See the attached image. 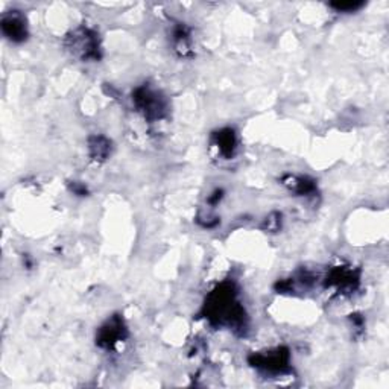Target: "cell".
<instances>
[{"instance_id": "obj_1", "label": "cell", "mask_w": 389, "mask_h": 389, "mask_svg": "<svg viewBox=\"0 0 389 389\" xmlns=\"http://www.w3.org/2000/svg\"><path fill=\"white\" fill-rule=\"evenodd\" d=\"M205 318L215 325L230 328H245V311L237 298V289L225 282L208 295L204 306Z\"/></svg>"}, {"instance_id": "obj_2", "label": "cell", "mask_w": 389, "mask_h": 389, "mask_svg": "<svg viewBox=\"0 0 389 389\" xmlns=\"http://www.w3.org/2000/svg\"><path fill=\"white\" fill-rule=\"evenodd\" d=\"M133 101L148 121H158L166 116V101L152 88L146 85L138 87L133 93Z\"/></svg>"}, {"instance_id": "obj_3", "label": "cell", "mask_w": 389, "mask_h": 389, "mask_svg": "<svg viewBox=\"0 0 389 389\" xmlns=\"http://www.w3.org/2000/svg\"><path fill=\"white\" fill-rule=\"evenodd\" d=\"M68 49L75 56H79L84 61H96L101 58L97 35L90 29H78L72 37H68Z\"/></svg>"}, {"instance_id": "obj_4", "label": "cell", "mask_w": 389, "mask_h": 389, "mask_svg": "<svg viewBox=\"0 0 389 389\" xmlns=\"http://www.w3.org/2000/svg\"><path fill=\"white\" fill-rule=\"evenodd\" d=\"M289 350L285 347H278L275 350L263 353H254L249 357V364L254 368L269 374H283L289 370Z\"/></svg>"}, {"instance_id": "obj_5", "label": "cell", "mask_w": 389, "mask_h": 389, "mask_svg": "<svg viewBox=\"0 0 389 389\" xmlns=\"http://www.w3.org/2000/svg\"><path fill=\"white\" fill-rule=\"evenodd\" d=\"M126 327L124 324V319L121 316H113L99 328V333L96 336V344L99 347L105 348V350H112L119 342L124 341L126 337Z\"/></svg>"}, {"instance_id": "obj_6", "label": "cell", "mask_w": 389, "mask_h": 389, "mask_svg": "<svg viewBox=\"0 0 389 389\" xmlns=\"http://www.w3.org/2000/svg\"><path fill=\"white\" fill-rule=\"evenodd\" d=\"M2 32L6 38H9L14 43L25 42V40L28 38L26 18L17 11L4 16V18H2Z\"/></svg>"}, {"instance_id": "obj_7", "label": "cell", "mask_w": 389, "mask_h": 389, "mask_svg": "<svg viewBox=\"0 0 389 389\" xmlns=\"http://www.w3.org/2000/svg\"><path fill=\"white\" fill-rule=\"evenodd\" d=\"M328 286H336L339 292H353L359 285V275L348 268H336L332 274L327 277Z\"/></svg>"}, {"instance_id": "obj_8", "label": "cell", "mask_w": 389, "mask_h": 389, "mask_svg": "<svg viewBox=\"0 0 389 389\" xmlns=\"http://www.w3.org/2000/svg\"><path fill=\"white\" fill-rule=\"evenodd\" d=\"M213 142H215V146L217 148V151L221 152V155H224L225 158H232L234 155V151L237 148V138H236V133L232 128H225V129H221V131L215 133Z\"/></svg>"}, {"instance_id": "obj_9", "label": "cell", "mask_w": 389, "mask_h": 389, "mask_svg": "<svg viewBox=\"0 0 389 389\" xmlns=\"http://www.w3.org/2000/svg\"><path fill=\"white\" fill-rule=\"evenodd\" d=\"M283 184L287 186L291 191L297 195H311L316 191V184L306 176H298V175H287L283 178Z\"/></svg>"}, {"instance_id": "obj_10", "label": "cell", "mask_w": 389, "mask_h": 389, "mask_svg": "<svg viewBox=\"0 0 389 389\" xmlns=\"http://www.w3.org/2000/svg\"><path fill=\"white\" fill-rule=\"evenodd\" d=\"M90 155L97 162H104L107 157L112 154V142L104 136H93L88 142Z\"/></svg>"}, {"instance_id": "obj_11", "label": "cell", "mask_w": 389, "mask_h": 389, "mask_svg": "<svg viewBox=\"0 0 389 389\" xmlns=\"http://www.w3.org/2000/svg\"><path fill=\"white\" fill-rule=\"evenodd\" d=\"M337 11H345V9H348V11H354V9L361 8L362 4H339V5H333Z\"/></svg>"}, {"instance_id": "obj_12", "label": "cell", "mask_w": 389, "mask_h": 389, "mask_svg": "<svg viewBox=\"0 0 389 389\" xmlns=\"http://www.w3.org/2000/svg\"><path fill=\"white\" fill-rule=\"evenodd\" d=\"M221 198H222V191H216V192L213 193V196L208 198V203L216 204L217 201H221Z\"/></svg>"}]
</instances>
